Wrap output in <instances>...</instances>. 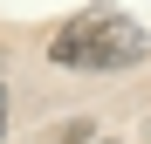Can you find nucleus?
Here are the masks:
<instances>
[{
  "label": "nucleus",
  "mask_w": 151,
  "mask_h": 144,
  "mask_svg": "<svg viewBox=\"0 0 151 144\" xmlns=\"http://www.w3.org/2000/svg\"><path fill=\"white\" fill-rule=\"evenodd\" d=\"M48 62L55 69H131L144 62V28L117 7H89L48 41Z\"/></svg>",
  "instance_id": "nucleus-1"
},
{
  "label": "nucleus",
  "mask_w": 151,
  "mask_h": 144,
  "mask_svg": "<svg viewBox=\"0 0 151 144\" xmlns=\"http://www.w3.org/2000/svg\"><path fill=\"white\" fill-rule=\"evenodd\" d=\"M48 144H89V124H55Z\"/></svg>",
  "instance_id": "nucleus-2"
},
{
  "label": "nucleus",
  "mask_w": 151,
  "mask_h": 144,
  "mask_svg": "<svg viewBox=\"0 0 151 144\" xmlns=\"http://www.w3.org/2000/svg\"><path fill=\"white\" fill-rule=\"evenodd\" d=\"M0 130H7V89H0Z\"/></svg>",
  "instance_id": "nucleus-3"
}]
</instances>
